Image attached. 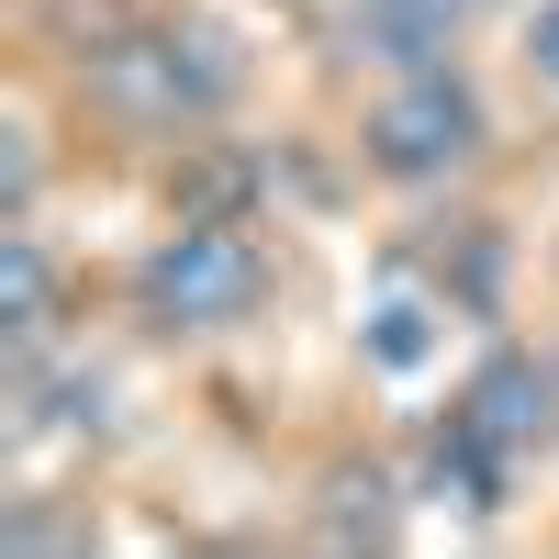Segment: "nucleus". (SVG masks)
<instances>
[{"mask_svg":"<svg viewBox=\"0 0 559 559\" xmlns=\"http://www.w3.org/2000/svg\"><path fill=\"white\" fill-rule=\"evenodd\" d=\"M45 90H57L79 157L179 168L191 146H236V112L258 90V45L213 0H112V12L79 23V45L45 68Z\"/></svg>","mask_w":559,"mask_h":559,"instance_id":"nucleus-1","label":"nucleus"},{"mask_svg":"<svg viewBox=\"0 0 559 559\" xmlns=\"http://www.w3.org/2000/svg\"><path fill=\"white\" fill-rule=\"evenodd\" d=\"M515 79H503L492 45L471 57H426V68H392L336 102V179L381 213H448V202H481L503 157H515Z\"/></svg>","mask_w":559,"mask_h":559,"instance_id":"nucleus-2","label":"nucleus"},{"mask_svg":"<svg viewBox=\"0 0 559 559\" xmlns=\"http://www.w3.org/2000/svg\"><path fill=\"white\" fill-rule=\"evenodd\" d=\"M102 302L134 347H157V358H236L258 347L280 302H292V247H280V224L258 213H224V202H191V213H168L146 224L112 280H102Z\"/></svg>","mask_w":559,"mask_h":559,"instance_id":"nucleus-3","label":"nucleus"},{"mask_svg":"<svg viewBox=\"0 0 559 559\" xmlns=\"http://www.w3.org/2000/svg\"><path fill=\"white\" fill-rule=\"evenodd\" d=\"M515 23V0H347V12H324L302 45H313V79L324 102H347V90L392 79V68H426V57H471V45H503Z\"/></svg>","mask_w":559,"mask_h":559,"instance_id":"nucleus-4","label":"nucleus"},{"mask_svg":"<svg viewBox=\"0 0 559 559\" xmlns=\"http://www.w3.org/2000/svg\"><path fill=\"white\" fill-rule=\"evenodd\" d=\"M0 347H12V369L68 358V247L45 213L0 224Z\"/></svg>","mask_w":559,"mask_h":559,"instance_id":"nucleus-5","label":"nucleus"},{"mask_svg":"<svg viewBox=\"0 0 559 559\" xmlns=\"http://www.w3.org/2000/svg\"><path fill=\"white\" fill-rule=\"evenodd\" d=\"M503 79H515L526 123H559V0H515V23H503Z\"/></svg>","mask_w":559,"mask_h":559,"instance_id":"nucleus-6","label":"nucleus"},{"mask_svg":"<svg viewBox=\"0 0 559 559\" xmlns=\"http://www.w3.org/2000/svg\"><path fill=\"white\" fill-rule=\"evenodd\" d=\"M537 548H559V448H548V526H537Z\"/></svg>","mask_w":559,"mask_h":559,"instance_id":"nucleus-7","label":"nucleus"},{"mask_svg":"<svg viewBox=\"0 0 559 559\" xmlns=\"http://www.w3.org/2000/svg\"><path fill=\"white\" fill-rule=\"evenodd\" d=\"M269 12H302V0H269Z\"/></svg>","mask_w":559,"mask_h":559,"instance_id":"nucleus-8","label":"nucleus"}]
</instances>
